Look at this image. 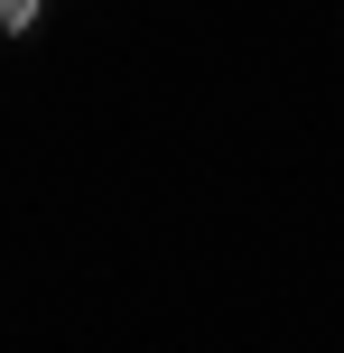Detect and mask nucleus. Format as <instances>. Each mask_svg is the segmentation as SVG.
<instances>
[{
    "mask_svg": "<svg viewBox=\"0 0 344 353\" xmlns=\"http://www.w3.org/2000/svg\"><path fill=\"white\" fill-rule=\"evenodd\" d=\"M47 19H56V0H0V37H10V47H28Z\"/></svg>",
    "mask_w": 344,
    "mask_h": 353,
    "instance_id": "f257e3e1",
    "label": "nucleus"
}]
</instances>
